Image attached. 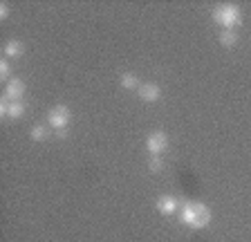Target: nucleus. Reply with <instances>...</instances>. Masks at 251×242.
Segmentation results:
<instances>
[{"label":"nucleus","instance_id":"dca6fc26","mask_svg":"<svg viewBox=\"0 0 251 242\" xmlns=\"http://www.w3.org/2000/svg\"><path fill=\"white\" fill-rule=\"evenodd\" d=\"M7 16H9V5H7V2H2V5H0V18L5 21Z\"/></svg>","mask_w":251,"mask_h":242},{"label":"nucleus","instance_id":"f8f14e48","mask_svg":"<svg viewBox=\"0 0 251 242\" xmlns=\"http://www.w3.org/2000/svg\"><path fill=\"white\" fill-rule=\"evenodd\" d=\"M29 137L34 139V142H45L47 137H50V128L47 126H34L29 132Z\"/></svg>","mask_w":251,"mask_h":242},{"label":"nucleus","instance_id":"f03ea898","mask_svg":"<svg viewBox=\"0 0 251 242\" xmlns=\"http://www.w3.org/2000/svg\"><path fill=\"white\" fill-rule=\"evenodd\" d=\"M213 21L218 23L220 27H225V29H235V27L242 23V11L238 5H231V2H226V5H218L213 9Z\"/></svg>","mask_w":251,"mask_h":242},{"label":"nucleus","instance_id":"39448f33","mask_svg":"<svg viewBox=\"0 0 251 242\" xmlns=\"http://www.w3.org/2000/svg\"><path fill=\"white\" fill-rule=\"evenodd\" d=\"M177 209H179V200L175 195H162V197L157 200V211L164 213V216H173Z\"/></svg>","mask_w":251,"mask_h":242},{"label":"nucleus","instance_id":"6e6552de","mask_svg":"<svg viewBox=\"0 0 251 242\" xmlns=\"http://www.w3.org/2000/svg\"><path fill=\"white\" fill-rule=\"evenodd\" d=\"M2 52H5L7 58H18L25 52V45H23L21 41H7L5 45H2Z\"/></svg>","mask_w":251,"mask_h":242},{"label":"nucleus","instance_id":"9b49d317","mask_svg":"<svg viewBox=\"0 0 251 242\" xmlns=\"http://www.w3.org/2000/svg\"><path fill=\"white\" fill-rule=\"evenodd\" d=\"M139 79H137V74H132V72H128V74H124L121 76V88L124 90H139Z\"/></svg>","mask_w":251,"mask_h":242},{"label":"nucleus","instance_id":"423d86ee","mask_svg":"<svg viewBox=\"0 0 251 242\" xmlns=\"http://www.w3.org/2000/svg\"><path fill=\"white\" fill-rule=\"evenodd\" d=\"M137 92H139V99L148 101V103L159 101V97H162V88H159L157 83H141Z\"/></svg>","mask_w":251,"mask_h":242},{"label":"nucleus","instance_id":"20e7f679","mask_svg":"<svg viewBox=\"0 0 251 242\" xmlns=\"http://www.w3.org/2000/svg\"><path fill=\"white\" fill-rule=\"evenodd\" d=\"M166 148H168V135H166V132L155 130V132H151V135H148L146 150L151 155H159V153H164Z\"/></svg>","mask_w":251,"mask_h":242},{"label":"nucleus","instance_id":"9d476101","mask_svg":"<svg viewBox=\"0 0 251 242\" xmlns=\"http://www.w3.org/2000/svg\"><path fill=\"white\" fill-rule=\"evenodd\" d=\"M220 43H222L225 48H233L235 43H238V32H235V29H222V32H220Z\"/></svg>","mask_w":251,"mask_h":242},{"label":"nucleus","instance_id":"0eeeda50","mask_svg":"<svg viewBox=\"0 0 251 242\" xmlns=\"http://www.w3.org/2000/svg\"><path fill=\"white\" fill-rule=\"evenodd\" d=\"M25 95V81L21 79H9L5 85V97H9L11 101H21Z\"/></svg>","mask_w":251,"mask_h":242},{"label":"nucleus","instance_id":"4468645a","mask_svg":"<svg viewBox=\"0 0 251 242\" xmlns=\"http://www.w3.org/2000/svg\"><path fill=\"white\" fill-rule=\"evenodd\" d=\"M9 74H11L9 61H0V79H2V81H9Z\"/></svg>","mask_w":251,"mask_h":242},{"label":"nucleus","instance_id":"ddd939ff","mask_svg":"<svg viewBox=\"0 0 251 242\" xmlns=\"http://www.w3.org/2000/svg\"><path fill=\"white\" fill-rule=\"evenodd\" d=\"M148 169H151L152 173H159V170L164 169V159L159 157V155H152V157L148 159Z\"/></svg>","mask_w":251,"mask_h":242},{"label":"nucleus","instance_id":"7ed1b4c3","mask_svg":"<svg viewBox=\"0 0 251 242\" xmlns=\"http://www.w3.org/2000/svg\"><path fill=\"white\" fill-rule=\"evenodd\" d=\"M70 119H72V112H70L68 105H54L52 110L47 112V123L56 132L65 130L70 126Z\"/></svg>","mask_w":251,"mask_h":242},{"label":"nucleus","instance_id":"1a4fd4ad","mask_svg":"<svg viewBox=\"0 0 251 242\" xmlns=\"http://www.w3.org/2000/svg\"><path fill=\"white\" fill-rule=\"evenodd\" d=\"M25 115V103L23 101H9V108H7V119H18V117Z\"/></svg>","mask_w":251,"mask_h":242},{"label":"nucleus","instance_id":"f257e3e1","mask_svg":"<svg viewBox=\"0 0 251 242\" xmlns=\"http://www.w3.org/2000/svg\"><path fill=\"white\" fill-rule=\"evenodd\" d=\"M179 220L186 226H191V229H204V226L211 222V211H209V206L202 204V202H186V204L182 206Z\"/></svg>","mask_w":251,"mask_h":242},{"label":"nucleus","instance_id":"2eb2a0df","mask_svg":"<svg viewBox=\"0 0 251 242\" xmlns=\"http://www.w3.org/2000/svg\"><path fill=\"white\" fill-rule=\"evenodd\" d=\"M9 97H2V101H0V115H2V117H5L7 115V108H9Z\"/></svg>","mask_w":251,"mask_h":242}]
</instances>
